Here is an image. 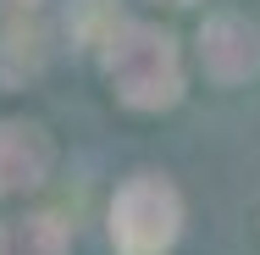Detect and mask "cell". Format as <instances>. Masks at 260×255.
<instances>
[{
	"label": "cell",
	"instance_id": "6da1fadb",
	"mask_svg": "<svg viewBox=\"0 0 260 255\" xmlns=\"http://www.w3.org/2000/svg\"><path fill=\"white\" fill-rule=\"evenodd\" d=\"M105 45V78L111 95L133 111H166L183 100V61L177 39L155 22H116L100 39Z\"/></svg>",
	"mask_w": 260,
	"mask_h": 255
},
{
	"label": "cell",
	"instance_id": "7a4b0ae2",
	"mask_svg": "<svg viewBox=\"0 0 260 255\" xmlns=\"http://www.w3.org/2000/svg\"><path fill=\"white\" fill-rule=\"evenodd\" d=\"M183 233V200L177 189L155 178V172H139L116 189L111 200V244L116 255H166Z\"/></svg>",
	"mask_w": 260,
	"mask_h": 255
},
{
	"label": "cell",
	"instance_id": "3957f363",
	"mask_svg": "<svg viewBox=\"0 0 260 255\" xmlns=\"http://www.w3.org/2000/svg\"><path fill=\"white\" fill-rule=\"evenodd\" d=\"M200 67L216 83H249L260 72V34L238 17V11H216L200 28Z\"/></svg>",
	"mask_w": 260,
	"mask_h": 255
},
{
	"label": "cell",
	"instance_id": "277c9868",
	"mask_svg": "<svg viewBox=\"0 0 260 255\" xmlns=\"http://www.w3.org/2000/svg\"><path fill=\"white\" fill-rule=\"evenodd\" d=\"M55 166V145L39 122H0V200H17V194H34Z\"/></svg>",
	"mask_w": 260,
	"mask_h": 255
},
{
	"label": "cell",
	"instance_id": "5b68a950",
	"mask_svg": "<svg viewBox=\"0 0 260 255\" xmlns=\"http://www.w3.org/2000/svg\"><path fill=\"white\" fill-rule=\"evenodd\" d=\"M0 255H67V228L45 211L0 216Z\"/></svg>",
	"mask_w": 260,
	"mask_h": 255
},
{
	"label": "cell",
	"instance_id": "8992f818",
	"mask_svg": "<svg viewBox=\"0 0 260 255\" xmlns=\"http://www.w3.org/2000/svg\"><path fill=\"white\" fill-rule=\"evenodd\" d=\"M39 67H45V34L28 28V22H17V28L6 34V45H0V72H6V83H28Z\"/></svg>",
	"mask_w": 260,
	"mask_h": 255
},
{
	"label": "cell",
	"instance_id": "52a82bcc",
	"mask_svg": "<svg viewBox=\"0 0 260 255\" xmlns=\"http://www.w3.org/2000/svg\"><path fill=\"white\" fill-rule=\"evenodd\" d=\"M67 22L78 28V39H105L116 28V11H111V0H78Z\"/></svg>",
	"mask_w": 260,
	"mask_h": 255
},
{
	"label": "cell",
	"instance_id": "ba28073f",
	"mask_svg": "<svg viewBox=\"0 0 260 255\" xmlns=\"http://www.w3.org/2000/svg\"><path fill=\"white\" fill-rule=\"evenodd\" d=\"M166 6H194V0H166Z\"/></svg>",
	"mask_w": 260,
	"mask_h": 255
}]
</instances>
